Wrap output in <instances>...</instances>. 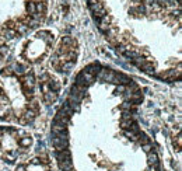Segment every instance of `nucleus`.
<instances>
[{
  "label": "nucleus",
  "mask_w": 182,
  "mask_h": 171,
  "mask_svg": "<svg viewBox=\"0 0 182 171\" xmlns=\"http://www.w3.org/2000/svg\"><path fill=\"white\" fill-rule=\"evenodd\" d=\"M53 35L49 31H41L36 34L35 39L30 41L22 52V58L28 62H39L46 55L49 46L52 45Z\"/></svg>",
  "instance_id": "obj_3"
},
{
  "label": "nucleus",
  "mask_w": 182,
  "mask_h": 171,
  "mask_svg": "<svg viewBox=\"0 0 182 171\" xmlns=\"http://www.w3.org/2000/svg\"><path fill=\"white\" fill-rule=\"evenodd\" d=\"M77 60V41L73 36H63L52 55L50 63L59 73H69Z\"/></svg>",
  "instance_id": "obj_2"
},
{
  "label": "nucleus",
  "mask_w": 182,
  "mask_h": 171,
  "mask_svg": "<svg viewBox=\"0 0 182 171\" xmlns=\"http://www.w3.org/2000/svg\"><path fill=\"white\" fill-rule=\"evenodd\" d=\"M14 171H53V165L46 151H38L32 157L17 163Z\"/></svg>",
  "instance_id": "obj_4"
},
{
  "label": "nucleus",
  "mask_w": 182,
  "mask_h": 171,
  "mask_svg": "<svg viewBox=\"0 0 182 171\" xmlns=\"http://www.w3.org/2000/svg\"><path fill=\"white\" fill-rule=\"evenodd\" d=\"M60 83L49 73H42L39 76V88L42 93V100L46 104H52L58 100L59 91H60Z\"/></svg>",
  "instance_id": "obj_5"
},
{
  "label": "nucleus",
  "mask_w": 182,
  "mask_h": 171,
  "mask_svg": "<svg viewBox=\"0 0 182 171\" xmlns=\"http://www.w3.org/2000/svg\"><path fill=\"white\" fill-rule=\"evenodd\" d=\"M34 139L28 132L16 126H0V157L8 164L21 161L30 153Z\"/></svg>",
  "instance_id": "obj_1"
},
{
  "label": "nucleus",
  "mask_w": 182,
  "mask_h": 171,
  "mask_svg": "<svg viewBox=\"0 0 182 171\" xmlns=\"http://www.w3.org/2000/svg\"><path fill=\"white\" fill-rule=\"evenodd\" d=\"M34 2H44V0H34Z\"/></svg>",
  "instance_id": "obj_6"
}]
</instances>
